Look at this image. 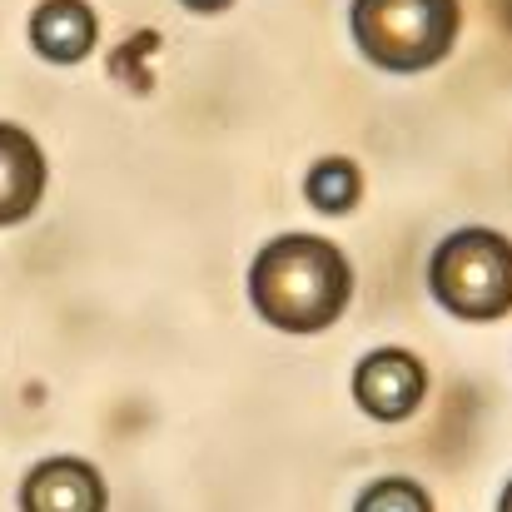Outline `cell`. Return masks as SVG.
I'll use <instances>...</instances> for the list:
<instances>
[{
  "instance_id": "cell-1",
  "label": "cell",
  "mask_w": 512,
  "mask_h": 512,
  "mask_svg": "<svg viewBox=\"0 0 512 512\" xmlns=\"http://www.w3.org/2000/svg\"><path fill=\"white\" fill-rule=\"evenodd\" d=\"M254 314L279 334H324L353 299V269L339 244L319 234H284L249 264Z\"/></svg>"
},
{
  "instance_id": "cell-2",
  "label": "cell",
  "mask_w": 512,
  "mask_h": 512,
  "mask_svg": "<svg viewBox=\"0 0 512 512\" xmlns=\"http://www.w3.org/2000/svg\"><path fill=\"white\" fill-rule=\"evenodd\" d=\"M348 20L363 60L393 75H418L453 50L463 30V5L458 0H353Z\"/></svg>"
},
{
  "instance_id": "cell-3",
  "label": "cell",
  "mask_w": 512,
  "mask_h": 512,
  "mask_svg": "<svg viewBox=\"0 0 512 512\" xmlns=\"http://www.w3.org/2000/svg\"><path fill=\"white\" fill-rule=\"evenodd\" d=\"M428 289L448 314L468 324H493L512 314V239L498 229L448 234L428 259Z\"/></svg>"
},
{
  "instance_id": "cell-4",
  "label": "cell",
  "mask_w": 512,
  "mask_h": 512,
  "mask_svg": "<svg viewBox=\"0 0 512 512\" xmlns=\"http://www.w3.org/2000/svg\"><path fill=\"white\" fill-rule=\"evenodd\" d=\"M428 393V368L408 348H373L353 368V398L378 423H403Z\"/></svg>"
},
{
  "instance_id": "cell-5",
  "label": "cell",
  "mask_w": 512,
  "mask_h": 512,
  "mask_svg": "<svg viewBox=\"0 0 512 512\" xmlns=\"http://www.w3.org/2000/svg\"><path fill=\"white\" fill-rule=\"evenodd\" d=\"M110 493L95 463L85 458H45L20 483V512H105Z\"/></svg>"
},
{
  "instance_id": "cell-6",
  "label": "cell",
  "mask_w": 512,
  "mask_h": 512,
  "mask_svg": "<svg viewBox=\"0 0 512 512\" xmlns=\"http://www.w3.org/2000/svg\"><path fill=\"white\" fill-rule=\"evenodd\" d=\"M45 194V150L30 130L0 120V229L35 214Z\"/></svg>"
},
{
  "instance_id": "cell-7",
  "label": "cell",
  "mask_w": 512,
  "mask_h": 512,
  "mask_svg": "<svg viewBox=\"0 0 512 512\" xmlns=\"http://www.w3.org/2000/svg\"><path fill=\"white\" fill-rule=\"evenodd\" d=\"M100 20L85 0H40L30 15V45L50 60V65H75L95 50Z\"/></svg>"
},
{
  "instance_id": "cell-8",
  "label": "cell",
  "mask_w": 512,
  "mask_h": 512,
  "mask_svg": "<svg viewBox=\"0 0 512 512\" xmlns=\"http://www.w3.org/2000/svg\"><path fill=\"white\" fill-rule=\"evenodd\" d=\"M309 204L324 209V214H348L363 194V179H358V165L353 160H324L309 170V184H304Z\"/></svg>"
},
{
  "instance_id": "cell-9",
  "label": "cell",
  "mask_w": 512,
  "mask_h": 512,
  "mask_svg": "<svg viewBox=\"0 0 512 512\" xmlns=\"http://www.w3.org/2000/svg\"><path fill=\"white\" fill-rule=\"evenodd\" d=\"M353 512H433V498L413 478H378L373 488H363Z\"/></svg>"
},
{
  "instance_id": "cell-10",
  "label": "cell",
  "mask_w": 512,
  "mask_h": 512,
  "mask_svg": "<svg viewBox=\"0 0 512 512\" xmlns=\"http://www.w3.org/2000/svg\"><path fill=\"white\" fill-rule=\"evenodd\" d=\"M189 10H199V15H214V10H224L229 0H184Z\"/></svg>"
},
{
  "instance_id": "cell-11",
  "label": "cell",
  "mask_w": 512,
  "mask_h": 512,
  "mask_svg": "<svg viewBox=\"0 0 512 512\" xmlns=\"http://www.w3.org/2000/svg\"><path fill=\"white\" fill-rule=\"evenodd\" d=\"M498 512H512V483L503 488V498H498Z\"/></svg>"
}]
</instances>
